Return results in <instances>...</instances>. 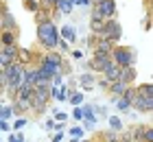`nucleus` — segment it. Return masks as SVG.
<instances>
[{"mask_svg":"<svg viewBox=\"0 0 153 142\" xmlns=\"http://www.w3.org/2000/svg\"><path fill=\"white\" fill-rule=\"evenodd\" d=\"M37 39H39V44L44 46L46 51H55V48H57V44H59V28L55 26L53 20L37 24Z\"/></svg>","mask_w":153,"mask_h":142,"instance_id":"nucleus-1","label":"nucleus"},{"mask_svg":"<svg viewBox=\"0 0 153 142\" xmlns=\"http://www.w3.org/2000/svg\"><path fill=\"white\" fill-rule=\"evenodd\" d=\"M90 20H101V22H105V20H114L116 18V11H118V4L116 0H101V2H96L90 7Z\"/></svg>","mask_w":153,"mask_h":142,"instance_id":"nucleus-2","label":"nucleus"},{"mask_svg":"<svg viewBox=\"0 0 153 142\" xmlns=\"http://www.w3.org/2000/svg\"><path fill=\"white\" fill-rule=\"evenodd\" d=\"M109 57H112V61L118 68L136 66V53H134V48H129V46H118L116 44L112 48V53H109Z\"/></svg>","mask_w":153,"mask_h":142,"instance_id":"nucleus-3","label":"nucleus"},{"mask_svg":"<svg viewBox=\"0 0 153 142\" xmlns=\"http://www.w3.org/2000/svg\"><path fill=\"white\" fill-rule=\"evenodd\" d=\"M101 37L103 39H109L116 46L118 42H120V37H123V26H120V22H116V20H105L103 31H101Z\"/></svg>","mask_w":153,"mask_h":142,"instance_id":"nucleus-4","label":"nucleus"},{"mask_svg":"<svg viewBox=\"0 0 153 142\" xmlns=\"http://www.w3.org/2000/svg\"><path fill=\"white\" fill-rule=\"evenodd\" d=\"M112 61V57L109 55H105V53H99V51H94V55H92V59L88 61V68L92 70V72H103L105 70V66Z\"/></svg>","mask_w":153,"mask_h":142,"instance_id":"nucleus-5","label":"nucleus"},{"mask_svg":"<svg viewBox=\"0 0 153 142\" xmlns=\"http://www.w3.org/2000/svg\"><path fill=\"white\" fill-rule=\"evenodd\" d=\"M39 59L44 61V63H48V66H53L55 70H59V72L64 70V61H66V59H64V55L57 53V51H46Z\"/></svg>","mask_w":153,"mask_h":142,"instance_id":"nucleus-6","label":"nucleus"},{"mask_svg":"<svg viewBox=\"0 0 153 142\" xmlns=\"http://www.w3.org/2000/svg\"><path fill=\"white\" fill-rule=\"evenodd\" d=\"M131 109H136L138 114H151L153 109V98H144V96H134L131 101Z\"/></svg>","mask_w":153,"mask_h":142,"instance_id":"nucleus-7","label":"nucleus"},{"mask_svg":"<svg viewBox=\"0 0 153 142\" xmlns=\"http://www.w3.org/2000/svg\"><path fill=\"white\" fill-rule=\"evenodd\" d=\"M0 24H2V31H11V33H18V24H16V18L13 13L9 11V7L4 9V13L0 16Z\"/></svg>","mask_w":153,"mask_h":142,"instance_id":"nucleus-8","label":"nucleus"},{"mask_svg":"<svg viewBox=\"0 0 153 142\" xmlns=\"http://www.w3.org/2000/svg\"><path fill=\"white\" fill-rule=\"evenodd\" d=\"M103 79H105L107 83H114V81H120V68L116 66L114 61H109L107 66H105V70H103Z\"/></svg>","mask_w":153,"mask_h":142,"instance_id":"nucleus-9","label":"nucleus"},{"mask_svg":"<svg viewBox=\"0 0 153 142\" xmlns=\"http://www.w3.org/2000/svg\"><path fill=\"white\" fill-rule=\"evenodd\" d=\"M59 39L66 42V44H74L76 42V28L70 26V24H64L59 28Z\"/></svg>","mask_w":153,"mask_h":142,"instance_id":"nucleus-10","label":"nucleus"},{"mask_svg":"<svg viewBox=\"0 0 153 142\" xmlns=\"http://www.w3.org/2000/svg\"><path fill=\"white\" fill-rule=\"evenodd\" d=\"M70 88L68 85H59V88H51V98H55V101H59V103H64L68 101V96H70Z\"/></svg>","mask_w":153,"mask_h":142,"instance_id":"nucleus-11","label":"nucleus"},{"mask_svg":"<svg viewBox=\"0 0 153 142\" xmlns=\"http://www.w3.org/2000/svg\"><path fill=\"white\" fill-rule=\"evenodd\" d=\"M136 77H138V70H136V66L120 68V81H123V83H127V85H134Z\"/></svg>","mask_w":153,"mask_h":142,"instance_id":"nucleus-12","label":"nucleus"},{"mask_svg":"<svg viewBox=\"0 0 153 142\" xmlns=\"http://www.w3.org/2000/svg\"><path fill=\"white\" fill-rule=\"evenodd\" d=\"M33 57H35V55H33V51H31V48H18V57H16V61L20 63V66H31V61H33Z\"/></svg>","mask_w":153,"mask_h":142,"instance_id":"nucleus-13","label":"nucleus"},{"mask_svg":"<svg viewBox=\"0 0 153 142\" xmlns=\"http://www.w3.org/2000/svg\"><path fill=\"white\" fill-rule=\"evenodd\" d=\"M127 88H129L127 83H123V81H114V83H109L107 92L112 94V101H114V98H120L125 92H127Z\"/></svg>","mask_w":153,"mask_h":142,"instance_id":"nucleus-14","label":"nucleus"},{"mask_svg":"<svg viewBox=\"0 0 153 142\" xmlns=\"http://www.w3.org/2000/svg\"><path fill=\"white\" fill-rule=\"evenodd\" d=\"M18 44L16 46H2L0 48V57H2V61L4 63H11V61H16V57H18Z\"/></svg>","mask_w":153,"mask_h":142,"instance_id":"nucleus-15","label":"nucleus"},{"mask_svg":"<svg viewBox=\"0 0 153 142\" xmlns=\"http://www.w3.org/2000/svg\"><path fill=\"white\" fill-rule=\"evenodd\" d=\"M112 48H114V44H112L109 39H103L101 35H96V42H94V51L109 55V53H112Z\"/></svg>","mask_w":153,"mask_h":142,"instance_id":"nucleus-16","label":"nucleus"},{"mask_svg":"<svg viewBox=\"0 0 153 142\" xmlns=\"http://www.w3.org/2000/svg\"><path fill=\"white\" fill-rule=\"evenodd\" d=\"M72 9H74V4L70 0H57V4H55V11H57L59 16H70Z\"/></svg>","mask_w":153,"mask_h":142,"instance_id":"nucleus-17","label":"nucleus"},{"mask_svg":"<svg viewBox=\"0 0 153 142\" xmlns=\"http://www.w3.org/2000/svg\"><path fill=\"white\" fill-rule=\"evenodd\" d=\"M18 33H11V31H0V46H16L18 44Z\"/></svg>","mask_w":153,"mask_h":142,"instance_id":"nucleus-18","label":"nucleus"},{"mask_svg":"<svg viewBox=\"0 0 153 142\" xmlns=\"http://www.w3.org/2000/svg\"><path fill=\"white\" fill-rule=\"evenodd\" d=\"M79 83H81V88L88 92V90H92L94 85H96V79H94V74L83 72V74H79Z\"/></svg>","mask_w":153,"mask_h":142,"instance_id":"nucleus-19","label":"nucleus"},{"mask_svg":"<svg viewBox=\"0 0 153 142\" xmlns=\"http://www.w3.org/2000/svg\"><path fill=\"white\" fill-rule=\"evenodd\" d=\"M22 83H29V85L37 83V70H35V66H26L24 68V81Z\"/></svg>","mask_w":153,"mask_h":142,"instance_id":"nucleus-20","label":"nucleus"},{"mask_svg":"<svg viewBox=\"0 0 153 142\" xmlns=\"http://www.w3.org/2000/svg\"><path fill=\"white\" fill-rule=\"evenodd\" d=\"M85 101V92L76 90V92H70V96H68V103L72 105V107H79V105Z\"/></svg>","mask_w":153,"mask_h":142,"instance_id":"nucleus-21","label":"nucleus"},{"mask_svg":"<svg viewBox=\"0 0 153 142\" xmlns=\"http://www.w3.org/2000/svg\"><path fill=\"white\" fill-rule=\"evenodd\" d=\"M136 94L138 96H144V98H153V85L151 83H140L136 88Z\"/></svg>","mask_w":153,"mask_h":142,"instance_id":"nucleus-22","label":"nucleus"},{"mask_svg":"<svg viewBox=\"0 0 153 142\" xmlns=\"http://www.w3.org/2000/svg\"><path fill=\"white\" fill-rule=\"evenodd\" d=\"M107 123H109V131H120L123 133V129H125V125H123V120H120V116H109L107 118Z\"/></svg>","mask_w":153,"mask_h":142,"instance_id":"nucleus-23","label":"nucleus"},{"mask_svg":"<svg viewBox=\"0 0 153 142\" xmlns=\"http://www.w3.org/2000/svg\"><path fill=\"white\" fill-rule=\"evenodd\" d=\"M114 105H116V109L120 112V114H127V112L131 109V105H129L127 101H125L123 96H120V98H114Z\"/></svg>","mask_w":153,"mask_h":142,"instance_id":"nucleus-24","label":"nucleus"},{"mask_svg":"<svg viewBox=\"0 0 153 142\" xmlns=\"http://www.w3.org/2000/svg\"><path fill=\"white\" fill-rule=\"evenodd\" d=\"M101 140H103V142H120V136H118L116 131H109V129H107V131L101 133Z\"/></svg>","mask_w":153,"mask_h":142,"instance_id":"nucleus-25","label":"nucleus"},{"mask_svg":"<svg viewBox=\"0 0 153 142\" xmlns=\"http://www.w3.org/2000/svg\"><path fill=\"white\" fill-rule=\"evenodd\" d=\"M144 129H147V125H138V127H134V131H131V138H134L136 142H142Z\"/></svg>","mask_w":153,"mask_h":142,"instance_id":"nucleus-26","label":"nucleus"},{"mask_svg":"<svg viewBox=\"0 0 153 142\" xmlns=\"http://www.w3.org/2000/svg\"><path fill=\"white\" fill-rule=\"evenodd\" d=\"M103 24L105 22H101V20H90V31H92V35H101Z\"/></svg>","mask_w":153,"mask_h":142,"instance_id":"nucleus-27","label":"nucleus"},{"mask_svg":"<svg viewBox=\"0 0 153 142\" xmlns=\"http://www.w3.org/2000/svg\"><path fill=\"white\" fill-rule=\"evenodd\" d=\"M35 20H37V24L39 22H48V20H51V11H46V9L39 7V11H35Z\"/></svg>","mask_w":153,"mask_h":142,"instance_id":"nucleus-28","label":"nucleus"},{"mask_svg":"<svg viewBox=\"0 0 153 142\" xmlns=\"http://www.w3.org/2000/svg\"><path fill=\"white\" fill-rule=\"evenodd\" d=\"M11 116H13V107H11V105H0V118L9 120Z\"/></svg>","mask_w":153,"mask_h":142,"instance_id":"nucleus-29","label":"nucleus"},{"mask_svg":"<svg viewBox=\"0 0 153 142\" xmlns=\"http://www.w3.org/2000/svg\"><path fill=\"white\" fill-rule=\"evenodd\" d=\"M22 4H24L26 11H33V13L39 11V2H37V0H22Z\"/></svg>","mask_w":153,"mask_h":142,"instance_id":"nucleus-30","label":"nucleus"},{"mask_svg":"<svg viewBox=\"0 0 153 142\" xmlns=\"http://www.w3.org/2000/svg\"><path fill=\"white\" fill-rule=\"evenodd\" d=\"M68 133H70V138H83V133H85V129H83V127H70V129H68Z\"/></svg>","mask_w":153,"mask_h":142,"instance_id":"nucleus-31","label":"nucleus"},{"mask_svg":"<svg viewBox=\"0 0 153 142\" xmlns=\"http://www.w3.org/2000/svg\"><path fill=\"white\" fill-rule=\"evenodd\" d=\"M142 142H153V127H151V125H147V129H144Z\"/></svg>","mask_w":153,"mask_h":142,"instance_id":"nucleus-32","label":"nucleus"},{"mask_svg":"<svg viewBox=\"0 0 153 142\" xmlns=\"http://www.w3.org/2000/svg\"><path fill=\"white\" fill-rule=\"evenodd\" d=\"M53 120H55V123H66V120H68V114H66V112H55Z\"/></svg>","mask_w":153,"mask_h":142,"instance_id":"nucleus-33","label":"nucleus"},{"mask_svg":"<svg viewBox=\"0 0 153 142\" xmlns=\"http://www.w3.org/2000/svg\"><path fill=\"white\" fill-rule=\"evenodd\" d=\"M26 123H29V120H26L24 116H20V118L16 120V123H13V127H11V129H16V131H20V129H22V127H24Z\"/></svg>","mask_w":153,"mask_h":142,"instance_id":"nucleus-34","label":"nucleus"},{"mask_svg":"<svg viewBox=\"0 0 153 142\" xmlns=\"http://www.w3.org/2000/svg\"><path fill=\"white\" fill-rule=\"evenodd\" d=\"M9 142H24V136H22V131H16V133H11V136H9Z\"/></svg>","mask_w":153,"mask_h":142,"instance_id":"nucleus-35","label":"nucleus"},{"mask_svg":"<svg viewBox=\"0 0 153 142\" xmlns=\"http://www.w3.org/2000/svg\"><path fill=\"white\" fill-rule=\"evenodd\" d=\"M72 118H74V120H81V118H83V109H81V105L72 109Z\"/></svg>","mask_w":153,"mask_h":142,"instance_id":"nucleus-36","label":"nucleus"},{"mask_svg":"<svg viewBox=\"0 0 153 142\" xmlns=\"http://www.w3.org/2000/svg\"><path fill=\"white\" fill-rule=\"evenodd\" d=\"M44 129H46V131H53V129H55V120H53V116H51V118H46Z\"/></svg>","mask_w":153,"mask_h":142,"instance_id":"nucleus-37","label":"nucleus"},{"mask_svg":"<svg viewBox=\"0 0 153 142\" xmlns=\"http://www.w3.org/2000/svg\"><path fill=\"white\" fill-rule=\"evenodd\" d=\"M74 7H92V0H74Z\"/></svg>","mask_w":153,"mask_h":142,"instance_id":"nucleus-38","label":"nucleus"},{"mask_svg":"<svg viewBox=\"0 0 153 142\" xmlns=\"http://www.w3.org/2000/svg\"><path fill=\"white\" fill-rule=\"evenodd\" d=\"M61 140H64V131H55L51 138V142H61Z\"/></svg>","mask_w":153,"mask_h":142,"instance_id":"nucleus-39","label":"nucleus"},{"mask_svg":"<svg viewBox=\"0 0 153 142\" xmlns=\"http://www.w3.org/2000/svg\"><path fill=\"white\" fill-rule=\"evenodd\" d=\"M57 48H59V53H68V48H70V44H66V42H61V39H59Z\"/></svg>","mask_w":153,"mask_h":142,"instance_id":"nucleus-40","label":"nucleus"},{"mask_svg":"<svg viewBox=\"0 0 153 142\" xmlns=\"http://www.w3.org/2000/svg\"><path fill=\"white\" fill-rule=\"evenodd\" d=\"M0 131H11V125L7 123V120H2V118H0Z\"/></svg>","mask_w":153,"mask_h":142,"instance_id":"nucleus-41","label":"nucleus"},{"mask_svg":"<svg viewBox=\"0 0 153 142\" xmlns=\"http://www.w3.org/2000/svg\"><path fill=\"white\" fill-rule=\"evenodd\" d=\"M72 57H74L76 61H81L83 59V51H72Z\"/></svg>","mask_w":153,"mask_h":142,"instance_id":"nucleus-42","label":"nucleus"},{"mask_svg":"<svg viewBox=\"0 0 153 142\" xmlns=\"http://www.w3.org/2000/svg\"><path fill=\"white\" fill-rule=\"evenodd\" d=\"M149 28H151V18L147 16V18H144V31H149Z\"/></svg>","mask_w":153,"mask_h":142,"instance_id":"nucleus-43","label":"nucleus"},{"mask_svg":"<svg viewBox=\"0 0 153 142\" xmlns=\"http://www.w3.org/2000/svg\"><path fill=\"white\" fill-rule=\"evenodd\" d=\"M4 9H7V4H4V0H0V16L4 13Z\"/></svg>","mask_w":153,"mask_h":142,"instance_id":"nucleus-44","label":"nucleus"},{"mask_svg":"<svg viewBox=\"0 0 153 142\" xmlns=\"http://www.w3.org/2000/svg\"><path fill=\"white\" fill-rule=\"evenodd\" d=\"M4 68H7V63L2 61V57H0V72H2V70H4Z\"/></svg>","mask_w":153,"mask_h":142,"instance_id":"nucleus-45","label":"nucleus"},{"mask_svg":"<svg viewBox=\"0 0 153 142\" xmlns=\"http://www.w3.org/2000/svg\"><path fill=\"white\" fill-rule=\"evenodd\" d=\"M79 142H94V140H85V138H83V140H79Z\"/></svg>","mask_w":153,"mask_h":142,"instance_id":"nucleus-46","label":"nucleus"},{"mask_svg":"<svg viewBox=\"0 0 153 142\" xmlns=\"http://www.w3.org/2000/svg\"><path fill=\"white\" fill-rule=\"evenodd\" d=\"M96 2H101V0H92V4H96Z\"/></svg>","mask_w":153,"mask_h":142,"instance_id":"nucleus-47","label":"nucleus"},{"mask_svg":"<svg viewBox=\"0 0 153 142\" xmlns=\"http://www.w3.org/2000/svg\"><path fill=\"white\" fill-rule=\"evenodd\" d=\"M0 31H2V24H0Z\"/></svg>","mask_w":153,"mask_h":142,"instance_id":"nucleus-48","label":"nucleus"},{"mask_svg":"<svg viewBox=\"0 0 153 142\" xmlns=\"http://www.w3.org/2000/svg\"><path fill=\"white\" fill-rule=\"evenodd\" d=\"M147 2H149V0H147Z\"/></svg>","mask_w":153,"mask_h":142,"instance_id":"nucleus-49","label":"nucleus"}]
</instances>
